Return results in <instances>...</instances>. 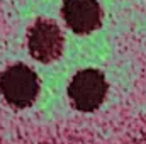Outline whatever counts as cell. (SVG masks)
Instances as JSON below:
<instances>
[{
	"label": "cell",
	"mask_w": 146,
	"mask_h": 144,
	"mask_svg": "<svg viewBox=\"0 0 146 144\" xmlns=\"http://www.w3.org/2000/svg\"><path fill=\"white\" fill-rule=\"evenodd\" d=\"M107 95L106 76L99 70H82L73 76L68 87V97L75 108L82 112H92L102 105Z\"/></svg>",
	"instance_id": "7a4b0ae2"
},
{
	"label": "cell",
	"mask_w": 146,
	"mask_h": 144,
	"mask_svg": "<svg viewBox=\"0 0 146 144\" xmlns=\"http://www.w3.org/2000/svg\"><path fill=\"white\" fill-rule=\"evenodd\" d=\"M31 56L41 63H51L61 56L63 36L60 27L48 19H37L27 34Z\"/></svg>",
	"instance_id": "3957f363"
},
{
	"label": "cell",
	"mask_w": 146,
	"mask_h": 144,
	"mask_svg": "<svg viewBox=\"0 0 146 144\" xmlns=\"http://www.w3.org/2000/svg\"><path fill=\"white\" fill-rule=\"evenodd\" d=\"M63 19L76 34H88L100 27L102 10L97 0H65Z\"/></svg>",
	"instance_id": "277c9868"
},
{
	"label": "cell",
	"mask_w": 146,
	"mask_h": 144,
	"mask_svg": "<svg viewBox=\"0 0 146 144\" xmlns=\"http://www.w3.org/2000/svg\"><path fill=\"white\" fill-rule=\"evenodd\" d=\"M0 93L12 107L26 108L39 93V78L26 65H12L0 76Z\"/></svg>",
	"instance_id": "6da1fadb"
}]
</instances>
